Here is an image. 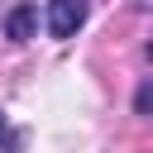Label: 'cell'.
I'll use <instances>...</instances> for the list:
<instances>
[{"label": "cell", "mask_w": 153, "mask_h": 153, "mask_svg": "<svg viewBox=\"0 0 153 153\" xmlns=\"http://www.w3.org/2000/svg\"><path fill=\"white\" fill-rule=\"evenodd\" d=\"M33 29H38V10H33V5H14V10L5 14V33H10L14 43H29Z\"/></svg>", "instance_id": "cell-2"}, {"label": "cell", "mask_w": 153, "mask_h": 153, "mask_svg": "<svg viewBox=\"0 0 153 153\" xmlns=\"http://www.w3.org/2000/svg\"><path fill=\"white\" fill-rule=\"evenodd\" d=\"M0 148H5V153H19V134L10 129V120H5V115H0Z\"/></svg>", "instance_id": "cell-4"}, {"label": "cell", "mask_w": 153, "mask_h": 153, "mask_svg": "<svg viewBox=\"0 0 153 153\" xmlns=\"http://www.w3.org/2000/svg\"><path fill=\"white\" fill-rule=\"evenodd\" d=\"M81 19H86V5L81 0H53L48 5V33L53 38H72L81 29Z\"/></svg>", "instance_id": "cell-1"}, {"label": "cell", "mask_w": 153, "mask_h": 153, "mask_svg": "<svg viewBox=\"0 0 153 153\" xmlns=\"http://www.w3.org/2000/svg\"><path fill=\"white\" fill-rule=\"evenodd\" d=\"M134 110H139V115H153V81H143V86L134 91Z\"/></svg>", "instance_id": "cell-3"}, {"label": "cell", "mask_w": 153, "mask_h": 153, "mask_svg": "<svg viewBox=\"0 0 153 153\" xmlns=\"http://www.w3.org/2000/svg\"><path fill=\"white\" fill-rule=\"evenodd\" d=\"M148 57H153V43H148Z\"/></svg>", "instance_id": "cell-5"}]
</instances>
